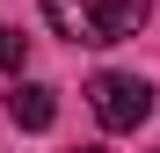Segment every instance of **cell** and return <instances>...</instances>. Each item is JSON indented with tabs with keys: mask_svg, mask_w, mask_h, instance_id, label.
Instances as JSON below:
<instances>
[{
	"mask_svg": "<svg viewBox=\"0 0 160 153\" xmlns=\"http://www.w3.org/2000/svg\"><path fill=\"white\" fill-rule=\"evenodd\" d=\"M153 15V0H44V22L66 44H124L138 37Z\"/></svg>",
	"mask_w": 160,
	"mask_h": 153,
	"instance_id": "1",
	"label": "cell"
},
{
	"mask_svg": "<svg viewBox=\"0 0 160 153\" xmlns=\"http://www.w3.org/2000/svg\"><path fill=\"white\" fill-rule=\"evenodd\" d=\"M88 110L102 131H138V124L153 117V88L138 80V73H95L88 80Z\"/></svg>",
	"mask_w": 160,
	"mask_h": 153,
	"instance_id": "2",
	"label": "cell"
},
{
	"mask_svg": "<svg viewBox=\"0 0 160 153\" xmlns=\"http://www.w3.org/2000/svg\"><path fill=\"white\" fill-rule=\"evenodd\" d=\"M8 117L22 124V131H51V117H58V95H51L44 80H15V88H8Z\"/></svg>",
	"mask_w": 160,
	"mask_h": 153,
	"instance_id": "3",
	"label": "cell"
},
{
	"mask_svg": "<svg viewBox=\"0 0 160 153\" xmlns=\"http://www.w3.org/2000/svg\"><path fill=\"white\" fill-rule=\"evenodd\" d=\"M22 59H29V37L0 22V73H22Z\"/></svg>",
	"mask_w": 160,
	"mask_h": 153,
	"instance_id": "4",
	"label": "cell"
},
{
	"mask_svg": "<svg viewBox=\"0 0 160 153\" xmlns=\"http://www.w3.org/2000/svg\"><path fill=\"white\" fill-rule=\"evenodd\" d=\"M80 153H102V146H80Z\"/></svg>",
	"mask_w": 160,
	"mask_h": 153,
	"instance_id": "5",
	"label": "cell"
}]
</instances>
